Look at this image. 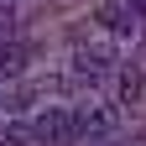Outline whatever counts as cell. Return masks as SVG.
<instances>
[{"instance_id":"cell-8","label":"cell","mask_w":146,"mask_h":146,"mask_svg":"<svg viewBox=\"0 0 146 146\" xmlns=\"http://www.w3.org/2000/svg\"><path fill=\"white\" fill-rule=\"evenodd\" d=\"M84 146H125V141H115V136H94V141H84Z\"/></svg>"},{"instance_id":"cell-3","label":"cell","mask_w":146,"mask_h":146,"mask_svg":"<svg viewBox=\"0 0 146 146\" xmlns=\"http://www.w3.org/2000/svg\"><path fill=\"white\" fill-rule=\"evenodd\" d=\"M115 73V63H110V52L104 47H78L73 52V78H84V84H99Z\"/></svg>"},{"instance_id":"cell-4","label":"cell","mask_w":146,"mask_h":146,"mask_svg":"<svg viewBox=\"0 0 146 146\" xmlns=\"http://www.w3.org/2000/svg\"><path fill=\"white\" fill-rule=\"evenodd\" d=\"M26 68V47L21 42H0V78H16Z\"/></svg>"},{"instance_id":"cell-2","label":"cell","mask_w":146,"mask_h":146,"mask_svg":"<svg viewBox=\"0 0 146 146\" xmlns=\"http://www.w3.org/2000/svg\"><path fill=\"white\" fill-rule=\"evenodd\" d=\"M73 120H78V141L115 136V110H110V104H78V110H73Z\"/></svg>"},{"instance_id":"cell-5","label":"cell","mask_w":146,"mask_h":146,"mask_svg":"<svg viewBox=\"0 0 146 146\" xmlns=\"http://www.w3.org/2000/svg\"><path fill=\"white\" fill-rule=\"evenodd\" d=\"M115 84H120V99H125V104L141 94V73H136V68H120V73H115Z\"/></svg>"},{"instance_id":"cell-6","label":"cell","mask_w":146,"mask_h":146,"mask_svg":"<svg viewBox=\"0 0 146 146\" xmlns=\"http://www.w3.org/2000/svg\"><path fill=\"white\" fill-rule=\"evenodd\" d=\"M0 146H31L26 125H0Z\"/></svg>"},{"instance_id":"cell-1","label":"cell","mask_w":146,"mask_h":146,"mask_svg":"<svg viewBox=\"0 0 146 146\" xmlns=\"http://www.w3.org/2000/svg\"><path fill=\"white\" fill-rule=\"evenodd\" d=\"M26 136H31V146H68V141H78V120H73V110L47 104L42 115L26 125Z\"/></svg>"},{"instance_id":"cell-9","label":"cell","mask_w":146,"mask_h":146,"mask_svg":"<svg viewBox=\"0 0 146 146\" xmlns=\"http://www.w3.org/2000/svg\"><path fill=\"white\" fill-rule=\"evenodd\" d=\"M136 5H141V11H146V0H136Z\"/></svg>"},{"instance_id":"cell-7","label":"cell","mask_w":146,"mask_h":146,"mask_svg":"<svg viewBox=\"0 0 146 146\" xmlns=\"http://www.w3.org/2000/svg\"><path fill=\"white\" fill-rule=\"evenodd\" d=\"M11 21H16V0H0V31H11Z\"/></svg>"}]
</instances>
